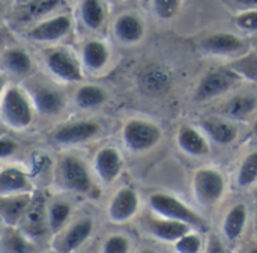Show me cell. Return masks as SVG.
Here are the masks:
<instances>
[{"label": "cell", "mask_w": 257, "mask_h": 253, "mask_svg": "<svg viewBox=\"0 0 257 253\" xmlns=\"http://www.w3.org/2000/svg\"><path fill=\"white\" fill-rule=\"evenodd\" d=\"M53 181L59 192L71 196L96 198L98 181L93 175L90 161L80 152L62 151L53 166Z\"/></svg>", "instance_id": "1"}, {"label": "cell", "mask_w": 257, "mask_h": 253, "mask_svg": "<svg viewBox=\"0 0 257 253\" xmlns=\"http://www.w3.org/2000/svg\"><path fill=\"white\" fill-rule=\"evenodd\" d=\"M104 125L99 119L77 118L56 124L47 134L51 145L62 151L75 149L81 145H87L102 139Z\"/></svg>", "instance_id": "2"}, {"label": "cell", "mask_w": 257, "mask_h": 253, "mask_svg": "<svg viewBox=\"0 0 257 253\" xmlns=\"http://www.w3.org/2000/svg\"><path fill=\"white\" fill-rule=\"evenodd\" d=\"M38 113L35 106L20 85H9L0 100V122L11 131H27L33 127Z\"/></svg>", "instance_id": "3"}, {"label": "cell", "mask_w": 257, "mask_h": 253, "mask_svg": "<svg viewBox=\"0 0 257 253\" xmlns=\"http://www.w3.org/2000/svg\"><path fill=\"white\" fill-rule=\"evenodd\" d=\"M148 204L155 216L185 223L193 231H197L200 234L206 232L209 229L208 222L196 210H193L184 201H181L179 198H176L170 193L155 192L149 196Z\"/></svg>", "instance_id": "4"}, {"label": "cell", "mask_w": 257, "mask_h": 253, "mask_svg": "<svg viewBox=\"0 0 257 253\" xmlns=\"http://www.w3.org/2000/svg\"><path fill=\"white\" fill-rule=\"evenodd\" d=\"M44 63L48 72L59 83L80 85L84 80V69L81 66L78 54L66 47H48L44 51Z\"/></svg>", "instance_id": "5"}, {"label": "cell", "mask_w": 257, "mask_h": 253, "mask_svg": "<svg viewBox=\"0 0 257 253\" xmlns=\"http://www.w3.org/2000/svg\"><path fill=\"white\" fill-rule=\"evenodd\" d=\"M123 146L134 154H142L154 149L163 139L161 127L146 118H130L120 130Z\"/></svg>", "instance_id": "6"}, {"label": "cell", "mask_w": 257, "mask_h": 253, "mask_svg": "<svg viewBox=\"0 0 257 253\" xmlns=\"http://www.w3.org/2000/svg\"><path fill=\"white\" fill-rule=\"evenodd\" d=\"M95 232V220L92 216H80L72 219L60 232L51 237V249L54 253H77L92 238Z\"/></svg>", "instance_id": "7"}, {"label": "cell", "mask_w": 257, "mask_h": 253, "mask_svg": "<svg viewBox=\"0 0 257 253\" xmlns=\"http://www.w3.org/2000/svg\"><path fill=\"white\" fill-rule=\"evenodd\" d=\"M35 110L41 116L54 118L59 116L66 107V97L60 91V88L54 85H48L45 81L32 80L24 85Z\"/></svg>", "instance_id": "8"}, {"label": "cell", "mask_w": 257, "mask_h": 253, "mask_svg": "<svg viewBox=\"0 0 257 253\" xmlns=\"http://www.w3.org/2000/svg\"><path fill=\"white\" fill-rule=\"evenodd\" d=\"M193 193L202 207H215L226 193L224 175L215 167L199 169L193 178Z\"/></svg>", "instance_id": "9"}, {"label": "cell", "mask_w": 257, "mask_h": 253, "mask_svg": "<svg viewBox=\"0 0 257 253\" xmlns=\"http://www.w3.org/2000/svg\"><path fill=\"white\" fill-rule=\"evenodd\" d=\"M90 166L98 184L110 186L122 175L125 161L117 146L111 143H105L95 149L90 160Z\"/></svg>", "instance_id": "10"}, {"label": "cell", "mask_w": 257, "mask_h": 253, "mask_svg": "<svg viewBox=\"0 0 257 253\" xmlns=\"http://www.w3.org/2000/svg\"><path fill=\"white\" fill-rule=\"evenodd\" d=\"M74 29V21L69 14L56 12L36 24L27 27L26 36L39 44H57L63 41Z\"/></svg>", "instance_id": "11"}, {"label": "cell", "mask_w": 257, "mask_h": 253, "mask_svg": "<svg viewBox=\"0 0 257 253\" xmlns=\"http://www.w3.org/2000/svg\"><path fill=\"white\" fill-rule=\"evenodd\" d=\"M140 208V196L131 186L119 187L107 204V219L114 225H125L131 222Z\"/></svg>", "instance_id": "12"}, {"label": "cell", "mask_w": 257, "mask_h": 253, "mask_svg": "<svg viewBox=\"0 0 257 253\" xmlns=\"http://www.w3.org/2000/svg\"><path fill=\"white\" fill-rule=\"evenodd\" d=\"M35 192L36 187L30 171L14 163L0 166V198Z\"/></svg>", "instance_id": "13"}, {"label": "cell", "mask_w": 257, "mask_h": 253, "mask_svg": "<svg viewBox=\"0 0 257 253\" xmlns=\"http://www.w3.org/2000/svg\"><path fill=\"white\" fill-rule=\"evenodd\" d=\"M238 75L230 69H212L208 71L199 81L197 89L194 92V98L197 101H209L226 95L232 86L235 85V78Z\"/></svg>", "instance_id": "14"}, {"label": "cell", "mask_w": 257, "mask_h": 253, "mask_svg": "<svg viewBox=\"0 0 257 253\" xmlns=\"http://www.w3.org/2000/svg\"><path fill=\"white\" fill-rule=\"evenodd\" d=\"M45 204L47 199L42 193L35 192L33 195V201L32 205L27 211V214L24 216L23 222L20 223L18 229L21 232H24L30 240H33L35 243L41 241L44 237L50 235L48 231V225H47V211H45ZM51 238V235H50Z\"/></svg>", "instance_id": "15"}, {"label": "cell", "mask_w": 257, "mask_h": 253, "mask_svg": "<svg viewBox=\"0 0 257 253\" xmlns=\"http://www.w3.org/2000/svg\"><path fill=\"white\" fill-rule=\"evenodd\" d=\"M248 41L230 33V32H217L206 36L202 41V48L215 56H226V57H242L248 51Z\"/></svg>", "instance_id": "16"}, {"label": "cell", "mask_w": 257, "mask_h": 253, "mask_svg": "<svg viewBox=\"0 0 257 253\" xmlns=\"http://www.w3.org/2000/svg\"><path fill=\"white\" fill-rule=\"evenodd\" d=\"M78 57L84 72L101 74L110 63L111 51L105 41L99 38H90L83 42Z\"/></svg>", "instance_id": "17"}, {"label": "cell", "mask_w": 257, "mask_h": 253, "mask_svg": "<svg viewBox=\"0 0 257 253\" xmlns=\"http://www.w3.org/2000/svg\"><path fill=\"white\" fill-rule=\"evenodd\" d=\"M45 211H47V225L50 235H56L60 232L72 219L75 213L74 202L65 195L59 193L57 196H53L51 199H47L45 204Z\"/></svg>", "instance_id": "18"}, {"label": "cell", "mask_w": 257, "mask_h": 253, "mask_svg": "<svg viewBox=\"0 0 257 253\" xmlns=\"http://www.w3.org/2000/svg\"><path fill=\"white\" fill-rule=\"evenodd\" d=\"M63 0H29L24 3H18L14 18L21 26H33L38 21L53 15L62 8Z\"/></svg>", "instance_id": "19"}, {"label": "cell", "mask_w": 257, "mask_h": 253, "mask_svg": "<svg viewBox=\"0 0 257 253\" xmlns=\"http://www.w3.org/2000/svg\"><path fill=\"white\" fill-rule=\"evenodd\" d=\"M145 229L155 240L163 241V243H172V244H175L187 232L193 231L185 223L164 219V217H160L155 214L145 219Z\"/></svg>", "instance_id": "20"}, {"label": "cell", "mask_w": 257, "mask_h": 253, "mask_svg": "<svg viewBox=\"0 0 257 253\" xmlns=\"http://www.w3.org/2000/svg\"><path fill=\"white\" fill-rule=\"evenodd\" d=\"M35 193L2 196L0 198V223L8 228H18L27 214Z\"/></svg>", "instance_id": "21"}, {"label": "cell", "mask_w": 257, "mask_h": 253, "mask_svg": "<svg viewBox=\"0 0 257 253\" xmlns=\"http://www.w3.org/2000/svg\"><path fill=\"white\" fill-rule=\"evenodd\" d=\"M0 66L6 75L24 78L33 71V59L23 47L8 45L0 54Z\"/></svg>", "instance_id": "22"}, {"label": "cell", "mask_w": 257, "mask_h": 253, "mask_svg": "<svg viewBox=\"0 0 257 253\" xmlns=\"http://www.w3.org/2000/svg\"><path fill=\"white\" fill-rule=\"evenodd\" d=\"M113 33L122 44H136L143 39L146 27L143 20L133 12H123L117 15L113 23Z\"/></svg>", "instance_id": "23"}, {"label": "cell", "mask_w": 257, "mask_h": 253, "mask_svg": "<svg viewBox=\"0 0 257 253\" xmlns=\"http://www.w3.org/2000/svg\"><path fill=\"white\" fill-rule=\"evenodd\" d=\"M176 143L182 152L191 157H202L209 154L211 146L206 136L194 125H182L176 134Z\"/></svg>", "instance_id": "24"}, {"label": "cell", "mask_w": 257, "mask_h": 253, "mask_svg": "<svg viewBox=\"0 0 257 253\" xmlns=\"http://www.w3.org/2000/svg\"><path fill=\"white\" fill-rule=\"evenodd\" d=\"M108 101V92L93 83H80L74 92V104L77 109L89 112L101 109Z\"/></svg>", "instance_id": "25"}, {"label": "cell", "mask_w": 257, "mask_h": 253, "mask_svg": "<svg viewBox=\"0 0 257 253\" xmlns=\"http://www.w3.org/2000/svg\"><path fill=\"white\" fill-rule=\"evenodd\" d=\"M38 244L18 228L3 226L0 232V253H36Z\"/></svg>", "instance_id": "26"}, {"label": "cell", "mask_w": 257, "mask_h": 253, "mask_svg": "<svg viewBox=\"0 0 257 253\" xmlns=\"http://www.w3.org/2000/svg\"><path fill=\"white\" fill-rule=\"evenodd\" d=\"M78 17L81 24L92 30L99 32L107 23V9L102 0H80Z\"/></svg>", "instance_id": "27"}, {"label": "cell", "mask_w": 257, "mask_h": 253, "mask_svg": "<svg viewBox=\"0 0 257 253\" xmlns=\"http://www.w3.org/2000/svg\"><path fill=\"white\" fill-rule=\"evenodd\" d=\"M200 128L206 136L218 145H230L238 137V128L235 124L217 118H208L200 122Z\"/></svg>", "instance_id": "28"}, {"label": "cell", "mask_w": 257, "mask_h": 253, "mask_svg": "<svg viewBox=\"0 0 257 253\" xmlns=\"http://www.w3.org/2000/svg\"><path fill=\"white\" fill-rule=\"evenodd\" d=\"M140 86L149 95L164 94L170 86V75L163 66L149 65L140 74Z\"/></svg>", "instance_id": "29"}, {"label": "cell", "mask_w": 257, "mask_h": 253, "mask_svg": "<svg viewBox=\"0 0 257 253\" xmlns=\"http://www.w3.org/2000/svg\"><path fill=\"white\" fill-rule=\"evenodd\" d=\"M247 219H248V211L244 204H236L227 211L221 225L223 234L227 241L235 243L242 235L247 225Z\"/></svg>", "instance_id": "30"}, {"label": "cell", "mask_w": 257, "mask_h": 253, "mask_svg": "<svg viewBox=\"0 0 257 253\" xmlns=\"http://www.w3.org/2000/svg\"><path fill=\"white\" fill-rule=\"evenodd\" d=\"M257 109V95L256 94H238L232 97L224 106L223 113L229 116L230 119L242 121L248 118Z\"/></svg>", "instance_id": "31"}, {"label": "cell", "mask_w": 257, "mask_h": 253, "mask_svg": "<svg viewBox=\"0 0 257 253\" xmlns=\"http://www.w3.org/2000/svg\"><path fill=\"white\" fill-rule=\"evenodd\" d=\"M257 181V149L247 154L242 160L238 174H236V184L239 187H250Z\"/></svg>", "instance_id": "32"}, {"label": "cell", "mask_w": 257, "mask_h": 253, "mask_svg": "<svg viewBox=\"0 0 257 253\" xmlns=\"http://www.w3.org/2000/svg\"><path fill=\"white\" fill-rule=\"evenodd\" d=\"M131 240L125 234L119 232L107 235L99 247V253H131Z\"/></svg>", "instance_id": "33"}, {"label": "cell", "mask_w": 257, "mask_h": 253, "mask_svg": "<svg viewBox=\"0 0 257 253\" xmlns=\"http://www.w3.org/2000/svg\"><path fill=\"white\" fill-rule=\"evenodd\" d=\"M230 68L236 75H242L247 80L257 83V54H245L236 59Z\"/></svg>", "instance_id": "34"}, {"label": "cell", "mask_w": 257, "mask_h": 253, "mask_svg": "<svg viewBox=\"0 0 257 253\" xmlns=\"http://www.w3.org/2000/svg\"><path fill=\"white\" fill-rule=\"evenodd\" d=\"M175 250L176 253H202L203 250L202 234L197 231L187 232L175 243Z\"/></svg>", "instance_id": "35"}, {"label": "cell", "mask_w": 257, "mask_h": 253, "mask_svg": "<svg viewBox=\"0 0 257 253\" xmlns=\"http://www.w3.org/2000/svg\"><path fill=\"white\" fill-rule=\"evenodd\" d=\"M182 0H152L154 12L161 20H172L181 11Z\"/></svg>", "instance_id": "36"}, {"label": "cell", "mask_w": 257, "mask_h": 253, "mask_svg": "<svg viewBox=\"0 0 257 253\" xmlns=\"http://www.w3.org/2000/svg\"><path fill=\"white\" fill-rule=\"evenodd\" d=\"M20 151V143L8 133L0 134V163L9 161Z\"/></svg>", "instance_id": "37"}, {"label": "cell", "mask_w": 257, "mask_h": 253, "mask_svg": "<svg viewBox=\"0 0 257 253\" xmlns=\"http://www.w3.org/2000/svg\"><path fill=\"white\" fill-rule=\"evenodd\" d=\"M235 24L244 32L257 35V11H245L238 14L235 17Z\"/></svg>", "instance_id": "38"}, {"label": "cell", "mask_w": 257, "mask_h": 253, "mask_svg": "<svg viewBox=\"0 0 257 253\" xmlns=\"http://www.w3.org/2000/svg\"><path fill=\"white\" fill-rule=\"evenodd\" d=\"M235 6H238L239 9H242V12L245 11H257V0H232Z\"/></svg>", "instance_id": "39"}, {"label": "cell", "mask_w": 257, "mask_h": 253, "mask_svg": "<svg viewBox=\"0 0 257 253\" xmlns=\"http://www.w3.org/2000/svg\"><path fill=\"white\" fill-rule=\"evenodd\" d=\"M9 38H11L9 30L5 26H0V54L9 45Z\"/></svg>", "instance_id": "40"}, {"label": "cell", "mask_w": 257, "mask_h": 253, "mask_svg": "<svg viewBox=\"0 0 257 253\" xmlns=\"http://www.w3.org/2000/svg\"><path fill=\"white\" fill-rule=\"evenodd\" d=\"M206 253H224V249H223V246H221V243H220V240H218V238H215V237H214V238L209 241Z\"/></svg>", "instance_id": "41"}, {"label": "cell", "mask_w": 257, "mask_h": 253, "mask_svg": "<svg viewBox=\"0 0 257 253\" xmlns=\"http://www.w3.org/2000/svg\"><path fill=\"white\" fill-rule=\"evenodd\" d=\"M8 86H9L8 75L3 71H0V100H2V97H3V94H5V91H6Z\"/></svg>", "instance_id": "42"}, {"label": "cell", "mask_w": 257, "mask_h": 253, "mask_svg": "<svg viewBox=\"0 0 257 253\" xmlns=\"http://www.w3.org/2000/svg\"><path fill=\"white\" fill-rule=\"evenodd\" d=\"M248 44H250L251 47H254V48L257 50V35L256 36H251V38L248 39Z\"/></svg>", "instance_id": "43"}, {"label": "cell", "mask_w": 257, "mask_h": 253, "mask_svg": "<svg viewBox=\"0 0 257 253\" xmlns=\"http://www.w3.org/2000/svg\"><path fill=\"white\" fill-rule=\"evenodd\" d=\"M137 253H158L157 250H154V249H142V250H139Z\"/></svg>", "instance_id": "44"}, {"label": "cell", "mask_w": 257, "mask_h": 253, "mask_svg": "<svg viewBox=\"0 0 257 253\" xmlns=\"http://www.w3.org/2000/svg\"><path fill=\"white\" fill-rule=\"evenodd\" d=\"M247 253H257V244H254V246H251L250 249H248V252Z\"/></svg>", "instance_id": "45"}, {"label": "cell", "mask_w": 257, "mask_h": 253, "mask_svg": "<svg viewBox=\"0 0 257 253\" xmlns=\"http://www.w3.org/2000/svg\"><path fill=\"white\" fill-rule=\"evenodd\" d=\"M3 14H5V8H3V5H2V2H0V18L3 17Z\"/></svg>", "instance_id": "46"}, {"label": "cell", "mask_w": 257, "mask_h": 253, "mask_svg": "<svg viewBox=\"0 0 257 253\" xmlns=\"http://www.w3.org/2000/svg\"><path fill=\"white\" fill-rule=\"evenodd\" d=\"M6 131H8V130H6V128H5V127L2 125V122H0V134H5Z\"/></svg>", "instance_id": "47"}, {"label": "cell", "mask_w": 257, "mask_h": 253, "mask_svg": "<svg viewBox=\"0 0 257 253\" xmlns=\"http://www.w3.org/2000/svg\"><path fill=\"white\" fill-rule=\"evenodd\" d=\"M253 131H254V134L257 136V119L254 121V124H253Z\"/></svg>", "instance_id": "48"}, {"label": "cell", "mask_w": 257, "mask_h": 253, "mask_svg": "<svg viewBox=\"0 0 257 253\" xmlns=\"http://www.w3.org/2000/svg\"><path fill=\"white\" fill-rule=\"evenodd\" d=\"M24 2H29V0H18V3H24Z\"/></svg>", "instance_id": "49"}, {"label": "cell", "mask_w": 257, "mask_h": 253, "mask_svg": "<svg viewBox=\"0 0 257 253\" xmlns=\"http://www.w3.org/2000/svg\"><path fill=\"white\" fill-rule=\"evenodd\" d=\"M77 253H92V252H81V250H80V252H77Z\"/></svg>", "instance_id": "50"}, {"label": "cell", "mask_w": 257, "mask_h": 253, "mask_svg": "<svg viewBox=\"0 0 257 253\" xmlns=\"http://www.w3.org/2000/svg\"><path fill=\"white\" fill-rule=\"evenodd\" d=\"M0 232H2V229H0Z\"/></svg>", "instance_id": "51"}]
</instances>
